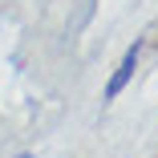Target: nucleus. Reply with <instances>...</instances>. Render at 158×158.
Listing matches in <instances>:
<instances>
[{
	"mask_svg": "<svg viewBox=\"0 0 158 158\" xmlns=\"http://www.w3.org/2000/svg\"><path fill=\"white\" fill-rule=\"evenodd\" d=\"M20 158H28V154H20Z\"/></svg>",
	"mask_w": 158,
	"mask_h": 158,
	"instance_id": "nucleus-2",
	"label": "nucleus"
},
{
	"mask_svg": "<svg viewBox=\"0 0 158 158\" xmlns=\"http://www.w3.org/2000/svg\"><path fill=\"white\" fill-rule=\"evenodd\" d=\"M142 49H146V41L138 37L130 49L122 53L118 69H114V73H110V81H106V102H118V98H122V89L134 81V73H138V61H142Z\"/></svg>",
	"mask_w": 158,
	"mask_h": 158,
	"instance_id": "nucleus-1",
	"label": "nucleus"
}]
</instances>
